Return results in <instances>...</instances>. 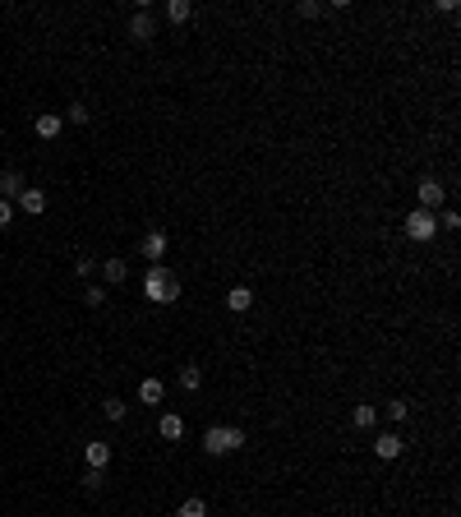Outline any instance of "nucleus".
<instances>
[{
    "instance_id": "1",
    "label": "nucleus",
    "mask_w": 461,
    "mask_h": 517,
    "mask_svg": "<svg viewBox=\"0 0 461 517\" xmlns=\"http://www.w3.org/2000/svg\"><path fill=\"white\" fill-rule=\"evenodd\" d=\"M143 296L153 300V305H176V300H180V277L171 273L166 264H153L148 277H143Z\"/></svg>"
},
{
    "instance_id": "2",
    "label": "nucleus",
    "mask_w": 461,
    "mask_h": 517,
    "mask_svg": "<svg viewBox=\"0 0 461 517\" xmlns=\"http://www.w3.org/2000/svg\"><path fill=\"white\" fill-rule=\"evenodd\" d=\"M245 443H249V434H245L240 425H208L203 429V452H208V457H230V452H240Z\"/></svg>"
},
{
    "instance_id": "3",
    "label": "nucleus",
    "mask_w": 461,
    "mask_h": 517,
    "mask_svg": "<svg viewBox=\"0 0 461 517\" xmlns=\"http://www.w3.org/2000/svg\"><path fill=\"white\" fill-rule=\"evenodd\" d=\"M401 231H406L415 245L434 241V231H439V213H429V208H411V213H406V222H401Z\"/></svg>"
},
{
    "instance_id": "4",
    "label": "nucleus",
    "mask_w": 461,
    "mask_h": 517,
    "mask_svg": "<svg viewBox=\"0 0 461 517\" xmlns=\"http://www.w3.org/2000/svg\"><path fill=\"white\" fill-rule=\"evenodd\" d=\"M130 37H134V42H139V46H148V42H153V37H157V19H153V14H148V10H143V5H139V10H134V19H130Z\"/></svg>"
},
{
    "instance_id": "5",
    "label": "nucleus",
    "mask_w": 461,
    "mask_h": 517,
    "mask_svg": "<svg viewBox=\"0 0 461 517\" xmlns=\"http://www.w3.org/2000/svg\"><path fill=\"white\" fill-rule=\"evenodd\" d=\"M373 452H378V457H383V462H397V457H401V452H406V439H401V434H397V429H383V434H378V439H373Z\"/></svg>"
},
{
    "instance_id": "6",
    "label": "nucleus",
    "mask_w": 461,
    "mask_h": 517,
    "mask_svg": "<svg viewBox=\"0 0 461 517\" xmlns=\"http://www.w3.org/2000/svg\"><path fill=\"white\" fill-rule=\"evenodd\" d=\"M415 194H420V208L439 213V208H443V199H448V189H443V185H439V180H434V176H425V180H420V185H415Z\"/></svg>"
},
{
    "instance_id": "7",
    "label": "nucleus",
    "mask_w": 461,
    "mask_h": 517,
    "mask_svg": "<svg viewBox=\"0 0 461 517\" xmlns=\"http://www.w3.org/2000/svg\"><path fill=\"white\" fill-rule=\"evenodd\" d=\"M166 245H171V241H166V231H157V227H153V231L139 241V254H143V259H153V264H162V259H166Z\"/></svg>"
},
{
    "instance_id": "8",
    "label": "nucleus",
    "mask_w": 461,
    "mask_h": 517,
    "mask_svg": "<svg viewBox=\"0 0 461 517\" xmlns=\"http://www.w3.org/2000/svg\"><path fill=\"white\" fill-rule=\"evenodd\" d=\"M33 130H37V139H60V130H65V116L60 111H42L33 121Z\"/></svg>"
},
{
    "instance_id": "9",
    "label": "nucleus",
    "mask_w": 461,
    "mask_h": 517,
    "mask_svg": "<svg viewBox=\"0 0 461 517\" xmlns=\"http://www.w3.org/2000/svg\"><path fill=\"white\" fill-rule=\"evenodd\" d=\"M14 203H19V208H23V213H28V217H42V213H46V189H37V185H28V189H23V194H19V199H14Z\"/></svg>"
},
{
    "instance_id": "10",
    "label": "nucleus",
    "mask_w": 461,
    "mask_h": 517,
    "mask_svg": "<svg viewBox=\"0 0 461 517\" xmlns=\"http://www.w3.org/2000/svg\"><path fill=\"white\" fill-rule=\"evenodd\" d=\"M83 462H88L92 471H106V466H111V443H102V439L83 443Z\"/></svg>"
},
{
    "instance_id": "11",
    "label": "nucleus",
    "mask_w": 461,
    "mask_h": 517,
    "mask_svg": "<svg viewBox=\"0 0 461 517\" xmlns=\"http://www.w3.org/2000/svg\"><path fill=\"white\" fill-rule=\"evenodd\" d=\"M157 434H162V439H171V443H180V439H185V420H180L176 411H166V416L157 420Z\"/></svg>"
},
{
    "instance_id": "12",
    "label": "nucleus",
    "mask_w": 461,
    "mask_h": 517,
    "mask_svg": "<svg viewBox=\"0 0 461 517\" xmlns=\"http://www.w3.org/2000/svg\"><path fill=\"white\" fill-rule=\"evenodd\" d=\"M254 305V291H249V286H230V291H226V309H230V314H245V309H249Z\"/></svg>"
},
{
    "instance_id": "13",
    "label": "nucleus",
    "mask_w": 461,
    "mask_h": 517,
    "mask_svg": "<svg viewBox=\"0 0 461 517\" xmlns=\"http://www.w3.org/2000/svg\"><path fill=\"white\" fill-rule=\"evenodd\" d=\"M23 189H28V180H23L19 171H0V199H10V203H14Z\"/></svg>"
},
{
    "instance_id": "14",
    "label": "nucleus",
    "mask_w": 461,
    "mask_h": 517,
    "mask_svg": "<svg viewBox=\"0 0 461 517\" xmlns=\"http://www.w3.org/2000/svg\"><path fill=\"white\" fill-rule=\"evenodd\" d=\"M162 397H166V384H162V379H143V384H139V402H143V407H157Z\"/></svg>"
},
{
    "instance_id": "15",
    "label": "nucleus",
    "mask_w": 461,
    "mask_h": 517,
    "mask_svg": "<svg viewBox=\"0 0 461 517\" xmlns=\"http://www.w3.org/2000/svg\"><path fill=\"white\" fill-rule=\"evenodd\" d=\"M102 277H106V286H121L125 277H130V264H125V259H106V264H102Z\"/></svg>"
},
{
    "instance_id": "16",
    "label": "nucleus",
    "mask_w": 461,
    "mask_h": 517,
    "mask_svg": "<svg viewBox=\"0 0 461 517\" xmlns=\"http://www.w3.org/2000/svg\"><path fill=\"white\" fill-rule=\"evenodd\" d=\"M166 19H171V23L180 28V23L194 19V5H189V0H166Z\"/></svg>"
},
{
    "instance_id": "17",
    "label": "nucleus",
    "mask_w": 461,
    "mask_h": 517,
    "mask_svg": "<svg viewBox=\"0 0 461 517\" xmlns=\"http://www.w3.org/2000/svg\"><path fill=\"white\" fill-rule=\"evenodd\" d=\"M351 425L355 429H373V425H378V407H364V402H360V407L351 411Z\"/></svg>"
},
{
    "instance_id": "18",
    "label": "nucleus",
    "mask_w": 461,
    "mask_h": 517,
    "mask_svg": "<svg viewBox=\"0 0 461 517\" xmlns=\"http://www.w3.org/2000/svg\"><path fill=\"white\" fill-rule=\"evenodd\" d=\"M176 517H208V499H198V495H189L185 504L176 508Z\"/></svg>"
},
{
    "instance_id": "19",
    "label": "nucleus",
    "mask_w": 461,
    "mask_h": 517,
    "mask_svg": "<svg viewBox=\"0 0 461 517\" xmlns=\"http://www.w3.org/2000/svg\"><path fill=\"white\" fill-rule=\"evenodd\" d=\"M383 416L392 420V425H401V420L411 416V402H401V397H392V402H387V407H383Z\"/></svg>"
},
{
    "instance_id": "20",
    "label": "nucleus",
    "mask_w": 461,
    "mask_h": 517,
    "mask_svg": "<svg viewBox=\"0 0 461 517\" xmlns=\"http://www.w3.org/2000/svg\"><path fill=\"white\" fill-rule=\"evenodd\" d=\"M180 388H185V393H198V388H203V375H198V365H185V370H180Z\"/></svg>"
},
{
    "instance_id": "21",
    "label": "nucleus",
    "mask_w": 461,
    "mask_h": 517,
    "mask_svg": "<svg viewBox=\"0 0 461 517\" xmlns=\"http://www.w3.org/2000/svg\"><path fill=\"white\" fill-rule=\"evenodd\" d=\"M102 411H106V420H116V425H121V420L130 416V407H125L121 397H106V402H102Z\"/></svg>"
},
{
    "instance_id": "22",
    "label": "nucleus",
    "mask_w": 461,
    "mask_h": 517,
    "mask_svg": "<svg viewBox=\"0 0 461 517\" xmlns=\"http://www.w3.org/2000/svg\"><path fill=\"white\" fill-rule=\"evenodd\" d=\"M65 121H69V125H88V121H92V111H88V107H83V102H69V111H65Z\"/></svg>"
},
{
    "instance_id": "23",
    "label": "nucleus",
    "mask_w": 461,
    "mask_h": 517,
    "mask_svg": "<svg viewBox=\"0 0 461 517\" xmlns=\"http://www.w3.org/2000/svg\"><path fill=\"white\" fill-rule=\"evenodd\" d=\"M102 485H106V471H92V466H88V471H83V490H88V495H97Z\"/></svg>"
},
{
    "instance_id": "24",
    "label": "nucleus",
    "mask_w": 461,
    "mask_h": 517,
    "mask_svg": "<svg viewBox=\"0 0 461 517\" xmlns=\"http://www.w3.org/2000/svg\"><path fill=\"white\" fill-rule=\"evenodd\" d=\"M296 10H300V19H319V14H323V5H319V0H300Z\"/></svg>"
},
{
    "instance_id": "25",
    "label": "nucleus",
    "mask_w": 461,
    "mask_h": 517,
    "mask_svg": "<svg viewBox=\"0 0 461 517\" xmlns=\"http://www.w3.org/2000/svg\"><path fill=\"white\" fill-rule=\"evenodd\" d=\"M102 300H106V291H102V286H88V291H83V305H88V309H97Z\"/></svg>"
},
{
    "instance_id": "26",
    "label": "nucleus",
    "mask_w": 461,
    "mask_h": 517,
    "mask_svg": "<svg viewBox=\"0 0 461 517\" xmlns=\"http://www.w3.org/2000/svg\"><path fill=\"white\" fill-rule=\"evenodd\" d=\"M92 268H97V264H92L88 254H78V259H74V273H78V277H92Z\"/></svg>"
},
{
    "instance_id": "27",
    "label": "nucleus",
    "mask_w": 461,
    "mask_h": 517,
    "mask_svg": "<svg viewBox=\"0 0 461 517\" xmlns=\"http://www.w3.org/2000/svg\"><path fill=\"white\" fill-rule=\"evenodd\" d=\"M439 227H448V231H457V227H461V217H457V213H452V208H443V213H439Z\"/></svg>"
},
{
    "instance_id": "28",
    "label": "nucleus",
    "mask_w": 461,
    "mask_h": 517,
    "mask_svg": "<svg viewBox=\"0 0 461 517\" xmlns=\"http://www.w3.org/2000/svg\"><path fill=\"white\" fill-rule=\"evenodd\" d=\"M10 222H14V203H10V199H0V227H10Z\"/></svg>"
}]
</instances>
